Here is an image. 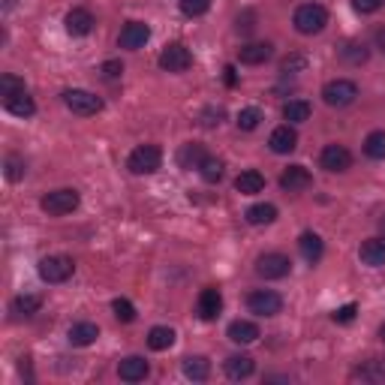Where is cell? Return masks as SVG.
Here are the masks:
<instances>
[{"label": "cell", "instance_id": "13", "mask_svg": "<svg viewBox=\"0 0 385 385\" xmlns=\"http://www.w3.org/2000/svg\"><path fill=\"white\" fill-rule=\"evenodd\" d=\"M229 341L238 343V346H247V343H256L259 341V325L250 322V319H235L232 325H229Z\"/></svg>", "mask_w": 385, "mask_h": 385}, {"label": "cell", "instance_id": "44", "mask_svg": "<svg viewBox=\"0 0 385 385\" xmlns=\"http://www.w3.org/2000/svg\"><path fill=\"white\" fill-rule=\"evenodd\" d=\"M121 72H124V63H121V60H106V63H103V76H106V79H117Z\"/></svg>", "mask_w": 385, "mask_h": 385}, {"label": "cell", "instance_id": "38", "mask_svg": "<svg viewBox=\"0 0 385 385\" xmlns=\"http://www.w3.org/2000/svg\"><path fill=\"white\" fill-rule=\"evenodd\" d=\"M24 172H27V163L22 160V157H6V178L9 181H22L24 178Z\"/></svg>", "mask_w": 385, "mask_h": 385}, {"label": "cell", "instance_id": "12", "mask_svg": "<svg viewBox=\"0 0 385 385\" xmlns=\"http://www.w3.org/2000/svg\"><path fill=\"white\" fill-rule=\"evenodd\" d=\"M268 148H271L274 154H292V151L298 148V133L292 130L289 124L277 126V130L271 133V139H268Z\"/></svg>", "mask_w": 385, "mask_h": 385}, {"label": "cell", "instance_id": "29", "mask_svg": "<svg viewBox=\"0 0 385 385\" xmlns=\"http://www.w3.org/2000/svg\"><path fill=\"white\" fill-rule=\"evenodd\" d=\"M172 343H175V331H172L169 325H154L151 331H148V346H151L154 352L169 350Z\"/></svg>", "mask_w": 385, "mask_h": 385}, {"label": "cell", "instance_id": "21", "mask_svg": "<svg viewBox=\"0 0 385 385\" xmlns=\"http://www.w3.org/2000/svg\"><path fill=\"white\" fill-rule=\"evenodd\" d=\"M298 250L310 265H316L319 259H322V253H325V244H322V238H319L316 232H304L298 238Z\"/></svg>", "mask_w": 385, "mask_h": 385}, {"label": "cell", "instance_id": "24", "mask_svg": "<svg viewBox=\"0 0 385 385\" xmlns=\"http://www.w3.org/2000/svg\"><path fill=\"white\" fill-rule=\"evenodd\" d=\"M181 368H184V377L192 382H205L211 377V361L205 355H190V359H184Z\"/></svg>", "mask_w": 385, "mask_h": 385}, {"label": "cell", "instance_id": "35", "mask_svg": "<svg viewBox=\"0 0 385 385\" xmlns=\"http://www.w3.org/2000/svg\"><path fill=\"white\" fill-rule=\"evenodd\" d=\"M262 124V112L256 106H250V108H241L238 112V130H244V133H250V130H256V126Z\"/></svg>", "mask_w": 385, "mask_h": 385}, {"label": "cell", "instance_id": "45", "mask_svg": "<svg viewBox=\"0 0 385 385\" xmlns=\"http://www.w3.org/2000/svg\"><path fill=\"white\" fill-rule=\"evenodd\" d=\"M377 49L385 54V27H379V31H377Z\"/></svg>", "mask_w": 385, "mask_h": 385}, {"label": "cell", "instance_id": "7", "mask_svg": "<svg viewBox=\"0 0 385 385\" xmlns=\"http://www.w3.org/2000/svg\"><path fill=\"white\" fill-rule=\"evenodd\" d=\"M289 271H292V262H289V256H283V253H265L256 259V274L265 280H280V277H286Z\"/></svg>", "mask_w": 385, "mask_h": 385}, {"label": "cell", "instance_id": "1", "mask_svg": "<svg viewBox=\"0 0 385 385\" xmlns=\"http://www.w3.org/2000/svg\"><path fill=\"white\" fill-rule=\"evenodd\" d=\"M295 31L298 33H304V36H313V33H322L325 31V24H328V13H325V6H319V3H304V6H298L295 9Z\"/></svg>", "mask_w": 385, "mask_h": 385}, {"label": "cell", "instance_id": "47", "mask_svg": "<svg viewBox=\"0 0 385 385\" xmlns=\"http://www.w3.org/2000/svg\"><path fill=\"white\" fill-rule=\"evenodd\" d=\"M379 337H382V343H385V325L379 328Z\"/></svg>", "mask_w": 385, "mask_h": 385}, {"label": "cell", "instance_id": "37", "mask_svg": "<svg viewBox=\"0 0 385 385\" xmlns=\"http://www.w3.org/2000/svg\"><path fill=\"white\" fill-rule=\"evenodd\" d=\"M112 310H115V316L121 319V322H133V319H136V307L126 298H115L112 301Z\"/></svg>", "mask_w": 385, "mask_h": 385}, {"label": "cell", "instance_id": "18", "mask_svg": "<svg viewBox=\"0 0 385 385\" xmlns=\"http://www.w3.org/2000/svg\"><path fill=\"white\" fill-rule=\"evenodd\" d=\"M310 172L304 166H289L286 172L280 175V187L286 190V192H301V190H307L310 187Z\"/></svg>", "mask_w": 385, "mask_h": 385}, {"label": "cell", "instance_id": "39", "mask_svg": "<svg viewBox=\"0 0 385 385\" xmlns=\"http://www.w3.org/2000/svg\"><path fill=\"white\" fill-rule=\"evenodd\" d=\"M0 90H3V97H13V94H22L24 90V81L13 76V72H6L3 79H0Z\"/></svg>", "mask_w": 385, "mask_h": 385}, {"label": "cell", "instance_id": "3", "mask_svg": "<svg viewBox=\"0 0 385 385\" xmlns=\"http://www.w3.org/2000/svg\"><path fill=\"white\" fill-rule=\"evenodd\" d=\"M63 106L79 117H90V115L103 112V99H99L97 94H90V90H81V88L63 90Z\"/></svg>", "mask_w": 385, "mask_h": 385}, {"label": "cell", "instance_id": "15", "mask_svg": "<svg viewBox=\"0 0 385 385\" xmlns=\"http://www.w3.org/2000/svg\"><path fill=\"white\" fill-rule=\"evenodd\" d=\"M271 54H274L271 42H247V45H241L238 58H241V63H247V67H259V63H265Z\"/></svg>", "mask_w": 385, "mask_h": 385}, {"label": "cell", "instance_id": "9", "mask_svg": "<svg viewBox=\"0 0 385 385\" xmlns=\"http://www.w3.org/2000/svg\"><path fill=\"white\" fill-rule=\"evenodd\" d=\"M160 67L166 69V72H187L192 67V54L187 45H181V42H172L163 49L160 54Z\"/></svg>", "mask_w": 385, "mask_h": 385}, {"label": "cell", "instance_id": "19", "mask_svg": "<svg viewBox=\"0 0 385 385\" xmlns=\"http://www.w3.org/2000/svg\"><path fill=\"white\" fill-rule=\"evenodd\" d=\"M220 310H223V295H220V289H214V286L202 289V295H199V316L202 319H217Z\"/></svg>", "mask_w": 385, "mask_h": 385}, {"label": "cell", "instance_id": "10", "mask_svg": "<svg viewBox=\"0 0 385 385\" xmlns=\"http://www.w3.org/2000/svg\"><path fill=\"white\" fill-rule=\"evenodd\" d=\"M319 166L325 172H346L352 166V154L343 145H325L322 154H319Z\"/></svg>", "mask_w": 385, "mask_h": 385}, {"label": "cell", "instance_id": "31", "mask_svg": "<svg viewBox=\"0 0 385 385\" xmlns=\"http://www.w3.org/2000/svg\"><path fill=\"white\" fill-rule=\"evenodd\" d=\"M364 154L370 160H385V130H373L368 139H364Z\"/></svg>", "mask_w": 385, "mask_h": 385}, {"label": "cell", "instance_id": "16", "mask_svg": "<svg viewBox=\"0 0 385 385\" xmlns=\"http://www.w3.org/2000/svg\"><path fill=\"white\" fill-rule=\"evenodd\" d=\"M117 377L124 382H142L148 377V361H145L142 355H130V359H124L117 364Z\"/></svg>", "mask_w": 385, "mask_h": 385}, {"label": "cell", "instance_id": "36", "mask_svg": "<svg viewBox=\"0 0 385 385\" xmlns=\"http://www.w3.org/2000/svg\"><path fill=\"white\" fill-rule=\"evenodd\" d=\"M211 9V0H181V13L190 15V18H199Z\"/></svg>", "mask_w": 385, "mask_h": 385}, {"label": "cell", "instance_id": "30", "mask_svg": "<svg viewBox=\"0 0 385 385\" xmlns=\"http://www.w3.org/2000/svg\"><path fill=\"white\" fill-rule=\"evenodd\" d=\"M283 117H286L289 124H304L310 117V106L304 99H289V103L283 106Z\"/></svg>", "mask_w": 385, "mask_h": 385}, {"label": "cell", "instance_id": "11", "mask_svg": "<svg viewBox=\"0 0 385 385\" xmlns=\"http://www.w3.org/2000/svg\"><path fill=\"white\" fill-rule=\"evenodd\" d=\"M151 40V27L145 22H126L124 31H121V49H145V42Z\"/></svg>", "mask_w": 385, "mask_h": 385}, {"label": "cell", "instance_id": "32", "mask_svg": "<svg viewBox=\"0 0 385 385\" xmlns=\"http://www.w3.org/2000/svg\"><path fill=\"white\" fill-rule=\"evenodd\" d=\"M199 175L208 181V184H217L220 178H223V160L220 157H205L199 166Z\"/></svg>", "mask_w": 385, "mask_h": 385}, {"label": "cell", "instance_id": "27", "mask_svg": "<svg viewBox=\"0 0 385 385\" xmlns=\"http://www.w3.org/2000/svg\"><path fill=\"white\" fill-rule=\"evenodd\" d=\"M69 343L72 346H90V343H97V337H99V328L94 322H76L69 328Z\"/></svg>", "mask_w": 385, "mask_h": 385}, {"label": "cell", "instance_id": "28", "mask_svg": "<svg viewBox=\"0 0 385 385\" xmlns=\"http://www.w3.org/2000/svg\"><path fill=\"white\" fill-rule=\"evenodd\" d=\"M205 157H208L205 148L192 142V145H184V148L178 151V166H181V169H199Z\"/></svg>", "mask_w": 385, "mask_h": 385}, {"label": "cell", "instance_id": "2", "mask_svg": "<svg viewBox=\"0 0 385 385\" xmlns=\"http://www.w3.org/2000/svg\"><path fill=\"white\" fill-rule=\"evenodd\" d=\"M40 208H42L49 217H67V214H72V211L79 208V190L63 187V190L45 192L42 202H40Z\"/></svg>", "mask_w": 385, "mask_h": 385}, {"label": "cell", "instance_id": "20", "mask_svg": "<svg viewBox=\"0 0 385 385\" xmlns=\"http://www.w3.org/2000/svg\"><path fill=\"white\" fill-rule=\"evenodd\" d=\"M361 262L370 265V268H379V265H385V238H368V241L361 244Z\"/></svg>", "mask_w": 385, "mask_h": 385}, {"label": "cell", "instance_id": "41", "mask_svg": "<svg viewBox=\"0 0 385 385\" xmlns=\"http://www.w3.org/2000/svg\"><path fill=\"white\" fill-rule=\"evenodd\" d=\"M382 3H385V0H352V9H355V13H361V15H370V13H377Z\"/></svg>", "mask_w": 385, "mask_h": 385}, {"label": "cell", "instance_id": "34", "mask_svg": "<svg viewBox=\"0 0 385 385\" xmlns=\"http://www.w3.org/2000/svg\"><path fill=\"white\" fill-rule=\"evenodd\" d=\"M341 58L346 63H355V67H359V63L368 60V45H364V42H346L341 49Z\"/></svg>", "mask_w": 385, "mask_h": 385}, {"label": "cell", "instance_id": "43", "mask_svg": "<svg viewBox=\"0 0 385 385\" xmlns=\"http://www.w3.org/2000/svg\"><path fill=\"white\" fill-rule=\"evenodd\" d=\"M220 117H223V108H205L202 112V126H217Z\"/></svg>", "mask_w": 385, "mask_h": 385}, {"label": "cell", "instance_id": "42", "mask_svg": "<svg viewBox=\"0 0 385 385\" xmlns=\"http://www.w3.org/2000/svg\"><path fill=\"white\" fill-rule=\"evenodd\" d=\"M355 313H359V307H355V304H343V307L334 310V322L346 325V322H352V319H355Z\"/></svg>", "mask_w": 385, "mask_h": 385}, {"label": "cell", "instance_id": "25", "mask_svg": "<svg viewBox=\"0 0 385 385\" xmlns=\"http://www.w3.org/2000/svg\"><path fill=\"white\" fill-rule=\"evenodd\" d=\"M235 190L241 192V196H256V192L265 190V178L256 169H247V172H241V175L235 178Z\"/></svg>", "mask_w": 385, "mask_h": 385}, {"label": "cell", "instance_id": "6", "mask_svg": "<svg viewBox=\"0 0 385 385\" xmlns=\"http://www.w3.org/2000/svg\"><path fill=\"white\" fill-rule=\"evenodd\" d=\"M76 271V262L69 256H45L40 259V277L45 283H67Z\"/></svg>", "mask_w": 385, "mask_h": 385}, {"label": "cell", "instance_id": "46", "mask_svg": "<svg viewBox=\"0 0 385 385\" xmlns=\"http://www.w3.org/2000/svg\"><path fill=\"white\" fill-rule=\"evenodd\" d=\"M226 81H229V85H235V67H226Z\"/></svg>", "mask_w": 385, "mask_h": 385}, {"label": "cell", "instance_id": "5", "mask_svg": "<svg viewBox=\"0 0 385 385\" xmlns=\"http://www.w3.org/2000/svg\"><path fill=\"white\" fill-rule=\"evenodd\" d=\"M355 97H359V85L350 81V79H334V81H328V85L322 88V99H325V106H331V108L352 106Z\"/></svg>", "mask_w": 385, "mask_h": 385}, {"label": "cell", "instance_id": "40", "mask_svg": "<svg viewBox=\"0 0 385 385\" xmlns=\"http://www.w3.org/2000/svg\"><path fill=\"white\" fill-rule=\"evenodd\" d=\"M304 67H307V58H301V54H292V58H286V60L280 63V72H286V76H289V72H301Z\"/></svg>", "mask_w": 385, "mask_h": 385}, {"label": "cell", "instance_id": "22", "mask_svg": "<svg viewBox=\"0 0 385 385\" xmlns=\"http://www.w3.org/2000/svg\"><path fill=\"white\" fill-rule=\"evenodd\" d=\"M352 379H361V382H385V359L361 361L359 368L352 370Z\"/></svg>", "mask_w": 385, "mask_h": 385}, {"label": "cell", "instance_id": "4", "mask_svg": "<svg viewBox=\"0 0 385 385\" xmlns=\"http://www.w3.org/2000/svg\"><path fill=\"white\" fill-rule=\"evenodd\" d=\"M163 163V151L157 145H139L130 157H126V169L133 172V175H151V172H157Z\"/></svg>", "mask_w": 385, "mask_h": 385}, {"label": "cell", "instance_id": "14", "mask_svg": "<svg viewBox=\"0 0 385 385\" xmlns=\"http://www.w3.org/2000/svg\"><path fill=\"white\" fill-rule=\"evenodd\" d=\"M223 370H226L229 379H247V377H253L256 361L250 359V355L238 352V355H229V359L223 361Z\"/></svg>", "mask_w": 385, "mask_h": 385}, {"label": "cell", "instance_id": "48", "mask_svg": "<svg viewBox=\"0 0 385 385\" xmlns=\"http://www.w3.org/2000/svg\"><path fill=\"white\" fill-rule=\"evenodd\" d=\"M382 232H385V220H382Z\"/></svg>", "mask_w": 385, "mask_h": 385}, {"label": "cell", "instance_id": "26", "mask_svg": "<svg viewBox=\"0 0 385 385\" xmlns=\"http://www.w3.org/2000/svg\"><path fill=\"white\" fill-rule=\"evenodd\" d=\"M244 217H247V223H250V226H268V223L277 220V208H274L271 202H259V205L247 208Z\"/></svg>", "mask_w": 385, "mask_h": 385}, {"label": "cell", "instance_id": "23", "mask_svg": "<svg viewBox=\"0 0 385 385\" xmlns=\"http://www.w3.org/2000/svg\"><path fill=\"white\" fill-rule=\"evenodd\" d=\"M3 108L9 115H15V117H31L36 112V106H33V99L27 90H22V94H13V97H3Z\"/></svg>", "mask_w": 385, "mask_h": 385}, {"label": "cell", "instance_id": "17", "mask_svg": "<svg viewBox=\"0 0 385 385\" xmlns=\"http://www.w3.org/2000/svg\"><path fill=\"white\" fill-rule=\"evenodd\" d=\"M67 33L69 36H88L90 31H94V15L88 13V9H72V13H67Z\"/></svg>", "mask_w": 385, "mask_h": 385}, {"label": "cell", "instance_id": "8", "mask_svg": "<svg viewBox=\"0 0 385 385\" xmlns=\"http://www.w3.org/2000/svg\"><path fill=\"white\" fill-rule=\"evenodd\" d=\"M247 307H250V313H256V316H277L283 310V298L271 289H256V292H250V298H247Z\"/></svg>", "mask_w": 385, "mask_h": 385}, {"label": "cell", "instance_id": "33", "mask_svg": "<svg viewBox=\"0 0 385 385\" xmlns=\"http://www.w3.org/2000/svg\"><path fill=\"white\" fill-rule=\"evenodd\" d=\"M40 307H42V298L40 295H18L13 301V310H15L18 316H33Z\"/></svg>", "mask_w": 385, "mask_h": 385}]
</instances>
